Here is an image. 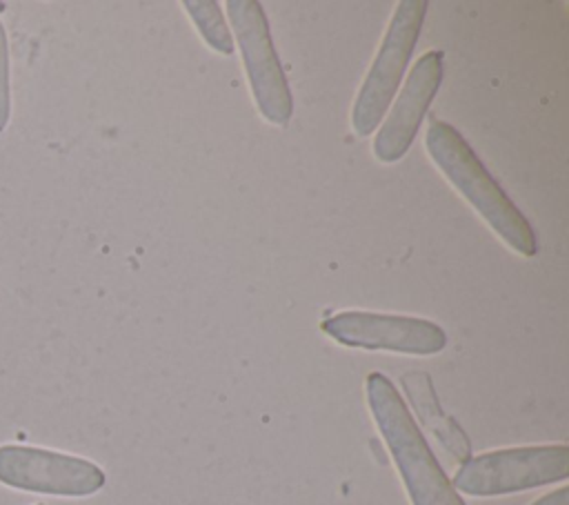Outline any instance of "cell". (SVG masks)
I'll use <instances>...</instances> for the list:
<instances>
[{"label": "cell", "instance_id": "cell-1", "mask_svg": "<svg viewBox=\"0 0 569 505\" xmlns=\"http://www.w3.org/2000/svg\"><path fill=\"white\" fill-rule=\"evenodd\" d=\"M369 412L393 456L411 505H465L418 429L393 383L371 372L365 380Z\"/></svg>", "mask_w": 569, "mask_h": 505}, {"label": "cell", "instance_id": "cell-9", "mask_svg": "<svg viewBox=\"0 0 569 505\" xmlns=\"http://www.w3.org/2000/svg\"><path fill=\"white\" fill-rule=\"evenodd\" d=\"M407 398L413 407V412L418 414V418L422 420V425L438 438V443L449 452V456L453 461L465 463L469 458V438L465 436V432L456 425L453 418H449L440 403L438 396L433 392L431 378L425 372H407L400 378Z\"/></svg>", "mask_w": 569, "mask_h": 505}, {"label": "cell", "instance_id": "cell-6", "mask_svg": "<svg viewBox=\"0 0 569 505\" xmlns=\"http://www.w3.org/2000/svg\"><path fill=\"white\" fill-rule=\"evenodd\" d=\"M0 483L51 496H91L107 483L96 463L33 445H0Z\"/></svg>", "mask_w": 569, "mask_h": 505}, {"label": "cell", "instance_id": "cell-2", "mask_svg": "<svg viewBox=\"0 0 569 505\" xmlns=\"http://www.w3.org/2000/svg\"><path fill=\"white\" fill-rule=\"evenodd\" d=\"M425 147L445 178L469 200V205L507 242V247L522 256L536 254V234L531 225L449 122L431 120Z\"/></svg>", "mask_w": 569, "mask_h": 505}, {"label": "cell", "instance_id": "cell-8", "mask_svg": "<svg viewBox=\"0 0 569 505\" xmlns=\"http://www.w3.org/2000/svg\"><path fill=\"white\" fill-rule=\"evenodd\" d=\"M442 71L445 56L438 49L427 51L416 60L409 78L402 82V89L391 111L385 116L382 127L376 133L373 154L380 162H396L409 151L422 125V118L440 87Z\"/></svg>", "mask_w": 569, "mask_h": 505}, {"label": "cell", "instance_id": "cell-13", "mask_svg": "<svg viewBox=\"0 0 569 505\" xmlns=\"http://www.w3.org/2000/svg\"><path fill=\"white\" fill-rule=\"evenodd\" d=\"M4 11H7V2L0 0V13H4Z\"/></svg>", "mask_w": 569, "mask_h": 505}, {"label": "cell", "instance_id": "cell-4", "mask_svg": "<svg viewBox=\"0 0 569 505\" xmlns=\"http://www.w3.org/2000/svg\"><path fill=\"white\" fill-rule=\"evenodd\" d=\"M427 7L429 4L425 0L398 2L373 58V65L369 67L353 100L351 127L358 136H369L382 122L409 67V58L413 53L427 16Z\"/></svg>", "mask_w": 569, "mask_h": 505}, {"label": "cell", "instance_id": "cell-5", "mask_svg": "<svg viewBox=\"0 0 569 505\" xmlns=\"http://www.w3.org/2000/svg\"><path fill=\"white\" fill-rule=\"evenodd\" d=\"M224 7L256 107L264 120L284 127L293 113V98L271 42L267 13L256 0H229Z\"/></svg>", "mask_w": 569, "mask_h": 505}, {"label": "cell", "instance_id": "cell-7", "mask_svg": "<svg viewBox=\"0 0 569 505\" xmlns=\"http://www.w3.org/2000/svg\"><path fill=\"white\" fill-rule=\"evenodd\" d=\"M320 329L347 347L382 349L411 356H433L447 345V334L440 325L400 314L347 309L327 316Z\"/></svg>", "mask_w": 569, "mask_h": 505}, {"label": "cell", "instance_id": "cell-12", "mask_svg": "<svg viewBox=\"0 0 569 505\" xmlns=\"http://www.w3.org/2000/svg\"><path fill=\"white\" fill-rule=\"evenodd\" d=\"M531 505H569V489L562 485L556 492H549L545 496H540L538 501H533Z\"/></svg>", "mask_w": 569, "mask_h": 505}, {"label": "cell", "instance_id": "cell-10", "mask_svg": "<svg viewBox=\"0 0 569 505\" xmlns=\"http://www.w3.org/2000/svg\"><path fill=\"white\" fill-rule=\"evenodd\" d=\"M182 7L191 18V22L196 24L198 33L204 38V42L213 51L224 56L233 51L231 29L224 22V13L220 11V4L216 0H184Z\"/></svg>", "mask_w": 569, "mask_h": 505}, {"label": "cell", "instance_id": "cell-11", "mask_svg": "<svg viewBox=\"0 0 569 505\" xmlns=\"http://www.w3.org/2000/svg\"><path fill=\"white\" fill-rule=\"evenodd\" d=\"M11 118V62H9V38L0 20V133Z\"/></svg>", "mask_w": 569, "mask_h": 505}, {"label": "cell", "instance_id": "cell-3", "mask_svg": "<svg viewBox=\"0 0 569 505\" xmlns=\"http://www.w3.org/2000/svg\"><path fill=\"white\" fill-rule=\"evenodd\" d=\"M569 476L567 445H527L469 456L451 478L456 492L467 496H500Z\"/></svg>", "mask_w": 569, "mask_h": 505}]
</instances>
